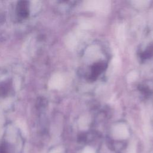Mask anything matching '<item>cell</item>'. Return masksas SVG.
I'll return each instance as SVG.
<instances>
[{
    "label": "cell",
    "mask_w": 153,
    "mask_h": 153,
    "mask_svg": "<svg viewBox=\"0 0 153 153\" xmlns=\"http://www.w3.org/2000/svg\"><path fill=\"white\" fill-rule=\"evenodd\" d=\"M4 72L0 74V101L4 109L6 105H11L12 102L15 101V98L20 90L22 78L20 75L12 72Z\"/></svg>",
    "instance_id": "1"
},
{
    "label": "cell",
    "mask_w": 153,
    "mask_h": 153,
    "mask_svg": "<svg viewBox=\"0 0 153 153\" xmlns=\"http://www.w3.org/2000/svg\"><path fill=\"white\" fill-rule=\"evenodd\" d=\"M23 140L20 131L7 126L0 131V153H22Z\"/></svg>",
    "instance_id": "2"
},
{
    "label": "cell",
    "mask_w": 153,
    "mask_h": 153,
    "mask_svg": "<svg viewBox=\"0 0 153 153\" xmlns=\"http://www.w3.org/2000/svg\"><path fill=\"white\" fill-rule=\"evenodd\" d=\"M84 8L88 10L99 11L106 12L110 7V2L108 1H86L84 5Z\"/></svg>",
    "instance_id": "3"
},
{
    "label": "cell",
    "mask_w": 153,
    "mask_h": 153,
    "mask_svg": "<svg viewBox=\"0 0 153 153\" xmlns=\"http://www.w3.org/2000/svg\"><path fill=\"white\" fill-rule=\"evenodd\" d=\"M64 84L63 78L60 75H56L53 77L51 81V86L55 88H61Z\"/></svg>",
    "instance_id": "4"
},
{
    "label": "cell",
    "mask_w": 153,
    "mask_h": 153,
    "mask_svg": "<svg viewBox=\"0 0 153 153\" xmlns=\"http://www.w3.org/2000/svg\"><path fill=\"white\" fill-rule=\"evenodd\" d=\"M99 48L96 45H91L87 48L85 51V56L89 59H91L96 56L98 53Z\"/></svg>",
    "instance_id": "5"
},
{
    "label": "cell",
    "mask_w": 153,
    "mask_h": 153,
    "mask_svg": "<svg viewBox=\"0 0 153 153\" xmlns=\"http://www.w3.org/2000/svg\"><path fill=\"white\" fill-rule=\"evenodd\" d=\"M78 39L76 36L74 34H69L66 39V44L70 48H74L76 45Z\"/></svg>",
    "instance_id": "6"
},
{
    "label": "cell",
    "mask_w": 153,
    "mask_h": 153,
    "mask_svg": "<svg viewBox=\"0 0 153 153\" xmlns=\"http://www.w3.org/2000/svg\"><path fill=\"white\" fill-rule=\"evenodd\" d=\"M117 38L121 44H124L125 40V28L124 25H120L118 28Z\"/></svg>",
    "instance_id": "7"
},
{
    "label": "cell",
    "mask_w": 153,
    "mask_h": 153,
    "mask_svg": "<svg viewBox=\"0 0 153 153\" xmlns=\"http://www.w3.org/2000/svg\"><path fill=\"white\" fill-rule=\"evenodd\" d=\"M131 3L133 4V5L136 7L138 8H142L145 7L148 5L149 3V1H143V0H139V1H131Z\"/></svg>",
    "instance_id": "8"
},
{
    "label": "cell",
    "mask_w": 153,
    "mask_h": 153,
    "mask_svg": "<svg viewBox=\"0 0 153 153\" xmlns=\"http://www.w3.org/2000/svg\"><path fill=\"white\" fill-rule=\"evenodd\" d=\"M137 77V73L136 72L133 71V72H130L128 74L127 77V79L128 82H133V81H134V80L136 79Z\"/></svg>",
    "instance_id": "9"
}]
</instances>
